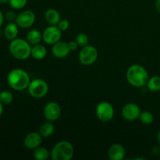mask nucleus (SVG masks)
Masks as SVG:
<instances>
[{
	"mask_svg": "<svg viewBox=\"0 0 160 160\" xmlns=\"http://www.w3.org/2000/svg\"><path fill=\"white\" fill-rule=\"evenodd\" d=\"M126 156V150L123 145L114 144L108 151V156L111 160H123Z\"/></svg>",
	"mask_w": 160,
	"mask_h": 160,
	"instance_id": "4468645a",
	"label": "nucleus"
},
{
	"mask_svg": "<svg viewBox=\"0 0 160 160\" xmlns=\"http://www.w3.org/2000/svg\"><path fill=\"white\" fill-rule=\"evenodd\" d=\"M17 17V14H16L13 11H8L6 13V15H5V17H6V20L9 22L16 21Z\"/></svg>",
	"mask_w": 160,
	"mask_h": 160,
	"instance_id": "bb28decb",
	"label": "nucleus"
},
{
	"mask_svg": "<svg viewBox=\"0 0 160 160\" xmlns=\"http://www.w3.org/2000/svg\"><path fill=\"white\" fill-rule=\"evenodd\" d=\"M28 0H9V4L12 9H21L27 5Z\"/></svg>",
	"mask_w": 160,
	"mask_h": 160,
	"instance_id": "b1692460",
	"label": "nucleus"
},
{
	"mask_svg": "<svg viewBox=\"0 0 160 160\" xmlns=\"http://www.w3.org/2000/svg\"><path fill=\"white\" fill-rule=\"evenodd\" d=\"M148 88L151 92H159L160 91V76L156 75L148 79L147 83Z\"/></svg>",
	"mask_w": 160,
	"mask_h": 160,
	"instance_id": "412c9836",
	"label": "nucleus"
},
{
	"mask_svg": "<svg viewBox=\"0 0 160 160\" xmlns=\"http://www.w3.org/2000/svg\"><path fill=\"white\" fill-rule=\"evenodd\" d=\"M152 152L154 155H159L160 154V147L155 146L152 149Z\"/></svg>",
	"mask_w": 160,
	"mask_h": 160,
	"instance_id": "c85d7f7f",
	"label": "nucleus"
},
{
	"mask_svg": "<svg viewBox=\"0 0 160 160\" xmlns=\"http://www.w3.org/2000/svg\"><path fill=\"white\" fill-rule=\"evenodd\" d=\"M156 10H157V12L160 14V0H156Z\"/></svg>",
	"mask_w": 160,
	"mask_h": 160,
	"instance_id": "c756f323",
	"label": "nucleus"
},
{
	"mask_svg": "<svg viewBox=\"0 0 160 160\" xmlns=\"http://www.w3.org/2000/svg\"><path fill=\"white\" fill-rule=\"evenodd\" d=\"M6 2H9V0H0V4H5Z\"/></svg>",
	"mask_w": 160,
	"mask_h": 160,
	"instance_id": "473e14b6",
	"label": "nucleus"
},
{
	"mask_svg": "<svg viewBox=\"0 0 160 160\" xmlns=\"http://www.w3.org/2000/svg\"><path fill=\"white\" fill-rule=\"evenodd\" d=\"M74 155V148L68 141H60L54 145L51 151L53 160H70Z\"/></svg>",
	"mask_w": 160,
	"mask_h": 160,
	"instance_id": "20e7f679",
	"label": "nucleus"
},
{
	"mask_svg": "<svg viewBox=\"0 0 160 160\" xmlns=\"http://www.w3.org/2000/svg\"><path fill=\"white\" fill-rule=\"evenodd\" d=\"M62 31L56 25H50L45 28L42 34L43 41L48 45H54L59 42L62 37Z\"/></svg>",
	"mask_w": 160,
	"mask_h": 160,
	"instance_id": "6e6552de",
	"label": "nucleus"
},
{
	"mask_svg": "<svg viewBox=\"0 0 160 160\" xmlns=\"http://www.w3.org/2000/svg\"><path fill=\"white\" fill-rule=\"evenodd\" d=\"M149 76L147 70L138 64L131 65L127 71V80L131 85L140 88L146 85Z\"/></svg>",
	"mask_w": 160,
	"mask_h": 160,
	"instance_id": "f257e3e1",
	"label": "nucleus"
},
{
	"mask_svg": "<svg viewBox=\"0 0 160 160\" xmlns=\"http://www.w3.org/2000/svg\"><path fill=\"white\" fill-rule=\"evenodd\" d=\"M57 27L62 31H65L70 28V22L67 20H61L59 23L57 24Z\"/></svg>",
	"mask_w": 160,
	"mask_h": 160,
	"instance_id": "a878e982",
	"label": "nucleus"
},
{
	"mask_svg": "<svg viewBox=\"0 0 160 160\" xmlns=\"http://www.w3.org/2000/svg\"><path fill=\"white\" fill-rule=\"evenodd\" d=\"M47 55V49L44 45L41 44L33 45L31 48V56L34 59L40 60V59H44Z\"/></svg>",
	"mask_w": 160,
	"mask_h": 160,
	"instance_id": "f3484780",
	"label": "nucleus"
},
{
	"mask_svg": "<svg viewBox=\"0 0 160 160\" xmlns=\"http://www.w3.org/2000/svg\"><path fill=\"white\" fill-rule=\"evenodd\" d=\"M42 34L36 29H32L28 31L27 34V41L31 44V45H35L40 44L42 40Z\"/></svg>",
	"mask_w": 160,
	"mask_h": 160,
	"instance_id": "a211bd4d",
	"label": "nucleus"
},
{
	"mask_svg": "<svg viewBox=\"0 0 160 160\" xmlns=\"http://www.w3.org/2000/svg\"><path fill=\"white\" fill-rule=\"evenodd\" d=\"M139 120L143 124L149 125L154 121V116L149 111H143V112H141Z\"/></svg>",
	"mask_w": 160,
	"mask_h": 160,
	"instance_id": "4be33fe9",
	"label": "nucleus"
},
{
	"mask_svg": "<svg viewBox=\"0 0 160 160\" xmlns=\"http://www.w3.org/2000/svg\"><path fill=\"white\" fill-rule=\"evenodd\" d=\"M45 19L49 25H56L61 20L59 12L55 9H48L45 13Z\"/></svg>",
	"mask_w": 160,
	"mask_h": 160,
	"instance_id": "2eb2a0df",
	"label": "nucleus"
},
{
	"mask_svg": "<svg viewBox=\"0 0 160 160\" xmlns=\"http://www.w3.org/2000/svg\"><path fill=\"white\" fill-rule=\"evenodd\" d=\"M4 16H3V14H2V12H1V11H0V27L2 26V23H3V22H4Z\"/></svg>",
	"mask_w": 160,
	"mask_h": 160,
	"instance_id": "7c9ffc66",
	"label": "nucleus"
},
{
	"mask_svg": "<svg viewBox=\"0 0 160 160\" xmlns=\"http://www.w3.org/2000/svg\"><path fill=\"white\" fill-rule=\"evenodd\" d=\"M34 158L37 160H46L51 156V152L45 147H38L34 149Z\"/></svg>",
	"mask_w": 160,
	"mask_h": 160,
	"instance_id": "aec40b11",
	"label": "nucleus"
},
{
	"mask_svg": "<svg viewBox=\"0 0 160 160\" xmlns=\"http://www.w3.org/2000/svg\"><path fill=\"white\" fill-rule=\"evenodd\" d=\"M142 112L140 107L135 103H128L122 109V116L129 121H133L139 118Z\"/></svg>",
	"mask_w": 160,
	"mask_h": 160,
	"instance_id": "9b49d317",
	"label": "nucleus"
},
{
	"mask_svg": "<svg viewBox=\"0 0 160 160\" xmlns=\"http://www.w3.org/2000/svg\"><path fill=\"white\" fill-rule=\"evenodd\" d=\"M62 109L60 106L56 102H49L45 106L43 114L45 118L48 121H56L60 117Z\"/></svg>",
	"mask_w": 160,
	"mask_h": 160,
	"instance_id": "1a4fd4ad",
	"label": "nucleus"
},
{
	"mask_svg": "<svg viewBox=\"0 0 160 160\" xmlns=\"http://www.w3.org/2000/svg\"><path fill=\"white\" fill-rule=\"evenodd\" d=\"M15 22L19 28H29L35 22V14L31 10H23L17 15Z\"/></svg>",
	"mask_w": 160,
	"mask_h": 160,
	"instance_id": "9d476101",
	"label": "nucleus"
},
{
	"mask_svg": "<svg viewBox=\"0 0 160 160\" xmlns=\"http://www.w3.org/2000/svg\"><path fill=\"white\" fill-rule=\"evenodd\" d=\"M3 106H4V105L2 102H0V117H1L2 114L3 112Z\"/></svg>",
	"mask_w": 160,
	"mask_h": 160,
	"instance_id": "2f4dec72",
	"label": "nucleus"
},
{
	"mask_svg": "<svg viewBox=\"0 0 160 160\" xmlns=\"http://www.w3.org/2000/svg\"><path fill=\"white\" fill-rule=\"evenodd\" d=\"M30 95L35 98H43L48 94V85L45 81L41 78L34 79L30 82L28 87Z\"/></svg>",
	"mask_w": 160,
	"mask_h": 160,
	"instance_id": "39448f33",
	"label": "nucleus"
},
{
	"mask_svg": "<svg viewBox=\"0 0 160 160\" xmlns=\"http://www.w3.org/2000/svg\"><path fill=\"white\" fill-rule=\"evenodd\" d=\"M42 142V137L37 132H31L26 135L23 140V145L28 149H35L40 146Z\"/></svg>",
	"mask_w": 160,
	"mask_h": 160,
	"instance_id": "f8f14e48",
	"label": "nucleus"
},
{
	"mask_svg": "<svg viewBox=\"0 0 160 160\" xmlns=\"http://www.w3.org/2000/svg\"><path fill=\"white\" fill-rule=\"evenodd\" d=\"M68 45L70 51H75V50L78 49V46H79V45L78 44L77 41H71V42H69Z\"/></svg>",
	"mask_w": 160,
	"mask_h": 160,
	"instance_id": "cd10ccee",
	"label": "nucleus"
},
{
	"mask_svg": "<svg viewBox=\"0 0 160 160\" xmlns=\"http://www.w3.org/2000/svg\"><path fill=\"white\" fill-rule=\"evenodd\" d=\"M98 55V50L95 47L88 45L82 47L80 51L78 58L81 64L84 66H90L96 62Z\"/></svg>",
	"mask_w": 160,
	"mask_h": 160,
	"instance_id": "423d86ee",
	"label": "nucleus"
},
{
	"mask_svg": "<svg viewBox=\"0 0 160 160\" xmlns=\"http://www.w3.org/2000/svg\"><path fill=\"white\" fill-rule=\"evenodd\" d=\"M55 126L51 121L46 122L41 125L39 128V134L42 135V138H48L54 133Z\"/></svg>",
	"mask_w": 160,
	"mask_h": 160,
	"instance_id": "6ab92c4d",
	"label": "nucleus"
},
{
	"mask_svg": "<svg viewBox=\"0 0 160 160\" xmlns=\"http://www.w3.org/2000/svg\"><path fill=\"white\" fill-rule=\"evenodd\" d=\"M157 140H158V142H159V143L160 144V130L157 134Z\"/></svg>",
	"mask_w": 160,
	"mask_h": 160,
	"instance_id": "72a5a7b5",
	"label": "nucleus"
},
{
	"mask_svg": "<svg viewBox=\"0 0 160 160\" xmlns=\"http://www.w3.org/2000/svg\"><path fill=\"white\" fill-rule=\"evenodd\" d=\"M9 52L15 59L25 60L31 56V45L22 38H15L9 44Z\"/></svg>",
	"mask_w": 160,
	"mask_h": 160,
	"instance_id": "7ed1b4c3",
	"label": "nucleus"
},
{
	"mask_svg": "<svg viewBox=\"0 0 160 160\" xmlns=\"http://www.w3.org/2000/svg\"><path fill=\"white\" fill-rule=\"evenodd\" d=\"M96 116L99 120L102 122H109L113 118L114 108L111 103L108 102H101L96 106Z\"/></svg>",
	"mask_w": 160,
	"mask_h": 160,
	"instance_id": "0eeeda50",
	"label": "nucleus"
},
{
	"mask_svg": "<svg viewBox=\"0 0 160 160\" xmlns=\"http://www.w3.org/2000/svg\"><path fill=\"white\" fill-rule=\"evenodd\" d=\"M70 52L71 51L69 48L68 43L65 42H61V41L52 45V52L53 56L57 58L67 57L70 54Z\"/></svg>",
	"mask_w": 160,
	"mask_h": 160,
	"instance_id": "ddd939ff",
	"label": "nucleus"
},
{
	"mask_svg": "<svg viewBox=\"0 0 160 160\" xmlns=\"http://www.w3.org/2000/svg\"><path fill=\"white\" fill-rule=\"evenodd\" d=\"M18 25L16 23L10 22L6 26L4 29V35L8 40H13L17 38V36L18 35L19 29Z\"/></svg>",
	"mask_w": 160,
	"mask_h": 160,
	"instance_id": "dca6fc26",
	"label": "nucleus"
},
{
	"mask_svg": "<svg viewBox=\"0 0 160 160\" xmlns=\"http://www.w3.org/2000/svg\"><path fill=\"white\" fill-rule=\"evenodd\" d=\"M76 41L79 46L84 47L88 45L89 42V38L85 33H79L76 38Z\"/></svg>",
	"mask_w": 160,
	"mask_h": 160,
	"instance_id": "393cba45",
	"label": "nucleus"
},
{
	"mask_svg": "<svg viewBox=\"0 0 160 160\" xmlns=\"http://www.w3.org/2000/svg\"><path fill=\"white\" fill-rule=\"evenodd\" d=\"M8 84L16 91H22L28 88L31 79L28 72L22 69H13L7 76Z\"/></svg>",
	"mask_w": 160,
	"mask_h": 160,
	"instance_id": "f03ea898",
	"label": "nucleus"
},
{
	"mask_svg": "<svg viewBox=\"0 0 160 160\" xmlns=\"http://www.w3.org/2000/svg\"><path fill=\"white\" fill-rule=\"evenodd\" d=\"M13 100V95L8 90H3L0 92V102L3 105H9Z\"/></svg>",
	"mask_w": 160,
	"mask_h": 160,
	"instance_id": "5701e85b",
	"label": "nucleus"
}]
</instances>
